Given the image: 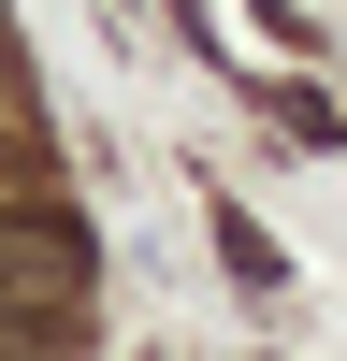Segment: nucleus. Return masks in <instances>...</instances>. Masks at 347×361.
I'll return each instance as SVG.
<instances>
[{"label": "nucleus", "instance_id": "obj_1", "mask_svg": "<svg viewBox=\"0 0 347 361\" xmlns=\"http://www.w3.org/2000/svg\"><path fill=\"white\" fill-rule=\"evenodd\" d=\"M87 289V231L73 217H0V318H58Z\"/></svg>", "mask_w": 347, "mask_h": 361}]
</instances>
